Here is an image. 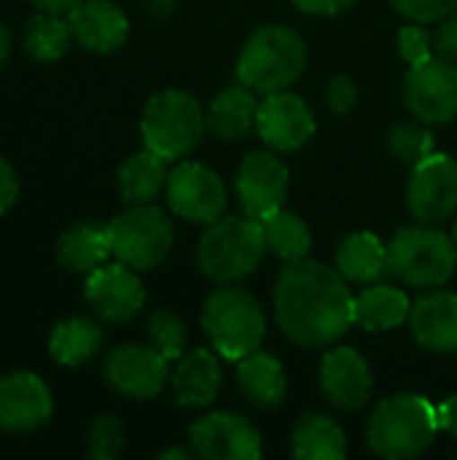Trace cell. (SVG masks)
Returning <instances> with one entry per match:
<instances>
[{"label":"cell","mask_w":457,"mask_h":460,"mask_svg":"<svg viewBox=\"0 0 457 460\" xmlns=\"http://www.w3.org/2000/svg\"><path fill=\"white\" fill-rule=\"evenodd\" d=\"M145 334H148V345L156 348L167 361H178L186 356L189 334H186V323L175 313H170V310L154 313L148 318Z\"/></svg>","instance_id":"32"},{"label":"cell","mask_w":457,"mask_h":460,"mask_svg":"<svg viewBox=\"0 0 457 460\" xmlns=\"http://www.w3.org/2000/svg\"><path fill=\"white\" fill-rule=\"evenodd\" d=\"M337 270L350 283H377L388 275V245L372 232H356L337 248Z\"/></svg>","instance_id":"25"},{"label":"cell","mask_w":457,"mask_h":460,"mask_svg":"<svg viewBox=\"0 0 457 460\" xmlns=\"http://www.w3.org/2000/svg\"><path fill=\"white\" fill-rule=\"evenodd\" d=\"M51 394L40 377L32 372H13L0 377V429L13 434H27L48 423Z\"/></svg>","instance_id":"17"},{"label":"cell","mask_w":457,"mask_h":460,"mask_svg":"<svg viewBox=\"0 0 457 460\" xmlns=\"http://www.w3.org/2000/svg\"><path fill=\"white\" fill-rule=\"evenodd\" d=\"M19 197V181L13 167L0 156V213H5Z\"/></svg>","instance_id":"39"},{"label":"cell","mask_w":457,"mask_h":460,"mask_svg":"<svg viewBox=\"0 0 457 460\" xmlns=\"http://www.w3.org/2000/svg\"><path fill=\"white\" fill-rule=\"evenodd\" d=\"M372 369L353 348H334L321 361V388L339 410H361L372 396Z\"/></svg>","instance_id":"18"},{"label":"cell","mask_w":457,"mask_h":460,"mask_svg":"<svg viewBox=\"0 0 457 460\" xmlns=\"http://www.w3.org/2000/svg\"><path fill=\"white\" fill-rule=\"evenodd\" d=\"M404 102L423 124H444L457 116V65L428 59L412 65L404 78Z\"/></svg>","instance_id":"11"},{"label":"cell","mask_w":457,"mask_h":460,"mask_svg":"<svg viewBox=\"0 0 457 460\" xmlns=\"http://www.w3.org/2000/svg\"><path fill=\"white\" fill-rule=\"evenodd\" d=\"M110 253H113V248H110L108 226H100V224H78V226H70L59 237V243H57L59 261L67 270H73V272H86L89 275L97 267H102Z\"/></svg>","instance_id":"26"},{"label":"cell","mask_w":457,"mask_h":460,"mask_svg":"<svg viewBox=\"0 0 457 460\" xmlns=\"http://www.w3.org/2000/svg\"><path fill=\"white\" fill-rule=\"evenodd\" d=\"M259 97L245 84L226 86L207 111V129L221 140H242L256 129Z\"/></svg>","instance_id":"23"},{"label":"cell","mask_w":457,"mask_h":460,"mask_svg":"<svg viewBox=\"0 0 457 460\" xmlns=\"http://www.w3.org/2000/svg\"><path fill=\"white\" fill-rule=\"evenodd\" d=\"M86 302L102 321L124 323L143 310L145 291L132 267L102 264L86 278Z\"/></svg>","instance_id":"16"},{"label":"cell","mask_w":457,"mask_h":460,"mask_svg":"<svg viewBox=\"0 0 457 460\" xmlns=\"http://www.w3.org/2000/svg\"><path fill=\"white\" fill-rule=\"evenodd\" d=\"M102 345V332L89 318H67L54 326L48 337V353L62 367H81L97 356Z\"/></svg>","instance_id":"29"},{"label":"cell","mask_w":457,"mask_h":460,"mask_svg":"<svg viewBox=\"0 0 457 460\" xmlns=\"http://www.w3.org/2000/svg\"><path fill=\"white\" fill-rule=\"evenodd\" d=\"M167 202L175 216L194 224H213L226 210V186L210 167L199 162H180L167 175Z\"/></svg>","instance_id":"9"},{"label":"cell","mask_w":457,"mask_h":460,"mask_svg":"<svg viewBox=\"0 0 457 460\" xmlns=\"http://www.w3.org/2000/svg\"><path fill=\"white\" fill-rule=\"evenodd\" d=\"M70 22L59 13H35L24 27V49L38 62H57L70 46Z\"/></svg>","instance_id":"31"},{"label":"cell","mask_w":457,"mask_h":460,"mask_svg":"<svg viewBox=\"0 0 457 460\" xmlns=\"http://www.w3.org/2000/svg\"><path fill=\"white\" fill-rule=\"evenodd\" d=\"M412 302L409 296L388 283H369L361 294L353 299V315L356 323L366 332H391L409 321Z\"/></svg>","instance_id":"22"},{"label":"cell","mask_w":457,"mask_h":460,"mask_svg":"<svg viewBox=\"0 0 457 460\" xmlns=\"http://www.w3.org/2000/svg\"><path fill=\"white\" fill-rule=\"evenodd\" d=\"M436 415H439V431H447L450 437L457 439V396L444 399L436 407Z\"/></svg>","instance_id":"41"},{"label":"cell","mask_w":457,"mask_h":460,"mask_svg":"<svg viewBox=\"0 0 457 460\" xmlns=\"http://www.w3.org/2000/svg\"><path fill=\"white\" fill-rule=\"evenodd\" d=\"M329 108L337 113V116H347L356 102H358V86L350 75H334L331 84H329Z\"/></svg>","instance_id":"37"},{"label":"cell","mask_w":457,"mask_h":460,"mask_svg":"<svg viewBox=\"0 0 457 460\" xmlns=\"http://www.w3.org/2000/svg\"><path fill=\"white\" fill-rule=\"evenodd\" d=\"M353 294L339 270L312 259L288 261L275 283V318L302 348H326L353 323Z\"/></svg>","instance_id":"1"},{"label":"cell","mask_w":457,"mask_h":460,"mask_svg":"<svg viewBox=\"0 0 457 460\" xmlns=\"http://www.w3.org/2000/svg\"><path fill=\"white\" fill-rule=\"evenodd\" d=\"M237 385L253 407L275 410L286 399L283 364L275 356L256 350L237 361Z\"/></svg>","instance_id":"24"},{"label":"cell","mask_w":457,"mask_h":460,"mask_svg":"<svg viewBox=\"0 0 457 460\" xmlns=\"http://www.w3.org/2000/svg\"><path fill=\"white\" fill-rule=\"evenodd\" d=\"M259 221H261V229H264L267 251H272L286 264L307 259V253L312 248V234H310V226L296 213L280 208V210H275V213H269V216H264Z\"/></svg>","instance_id":"30"},{"label":"cell","mask_w":457,"mask_h":460,"mask_svg":"<svg viewBox=\"0 0 457 460\" xmlns=\"http://www.w3.org/2000/svg\"><path fill=\"white\" fill-rule=\"evenodd\" d=\"M291 450L302 460H339L347 453L345 431L326 415H304L291 434Z\"/></svg>","instance_id":"28"},{"label":"cell","mask_w":457,"mask_h":460,"mask_svg":"<svg viewBox=\"0 0 457 460\" xmlns=\"http://www.w3.org/2000/svg\"><path fill=\"white\" fill-rule=\"evenodd\" d=\"M415 340L434 353H457V294L431 291L423 294L409 313Z\"/></svg>","instance_id":"20"},{"label":"cell","mask_w":457,"mask_h":460,"mask_svg":"<svg viewBox=\"0 0 457 460\" xmlns=\"http://www.w3.org/2000/svg\"><path fill=\"white\" fill-rule=\"evenodd\" d=\"M399 51L401 57L412 65H423L428 59H434V38L426 27L417 24H407L401 32H399Z\"/></svg>","instance_id":"35"},{"label":"cell","mask_w":457,"mask_h":460,"mask_svg":"<svg viewBox=\"0 0 457 460\" xmlns=\"http://www.w3.org/2000/svg\"><path fill=\"white\" fill-rule=\"evenodd\" d=\"M453 240H455V245H457V221H455V226H453Z\"/></svg>","instance_id":"46"},{"label":"cell","mask_w":457,"mask_h":460,"mask_svg":"<svg viewBox=\"0 0 457 460\" xmlns=\"http://www.w3.org/2000/svg\"><path fill=\"white\" fill-rule=\"evenodd\" d=\"M124 450V426L113 415H102L89 431V456L94 460H113Z\"/></svg>","instance_id":"34"},{"label":"cell","mask_w":457,"mask_h":460,"mask_svg":"<svg viewBox=\"0 0 457 460\" xmlns=\"http://www.w3.org/2000/svg\"><path fill=\"white\" fill-rule=\"evenodd\" d=\"M207 129V113L202 105L180 89H164L145 102L140 119V135L145 148L156 151L167 162L189 156Z\"/></svg>","instance_id":"6"},{"label":"cell","mask_w":457,"mask_h":460,"mask_svg":"<svg viewBox=\"0 0 457 460\" xmlns=\"http://www.w3.org/2000/svg\"><path fill=\"white\" fill-rule=\"evenodd\" d=\"M391 3L404 16H409L412 22H420V24L447 19L450 13L457 11V0H391Z\"/></svg>","instance_id":"36"},{"label":"cell","mask_w":457,"mask_h":460,"mask_svg":"<svg viewBox=\"0 0 457 460\" xmlns=\"http://www.w3.org/2000/svg\"><path fill=\"white\" fill-rule=\"evenodd\" d=\"M457 270L455 240L434 226L399 229L388 243V275L415 288H439Z\"/></svg>","instance_id":"7"},{"label":"cell","mask_w":457,"mask_h":460,"mask_svg":"<svg viewBox=\"0 0 457 460\" xmlns=\"http://www.w3.org/2000/svg\"><path fill=\"white\" fill-rule=\"evenodd\" d=\"M38 11H46V13H59V16H65V13H70L73 8H78L83 0H30Z\"/></svg>","instance_id":"42"},{"label":"cell","mask_w":457,"mask_h":460,"mask_svg":"<svg viewBox=\"0 0 457 460\" xmlns=\"http://www.w3.org/2000/svg\"><path fill=\"white\" fill-rule=\"evenodd\" d=\"M439 434L436 407L417 394H399L377 404L366 426V442L374 456L404 460L423 456Z\"/></svg>","instance_id":"2"},{"label":"cell","mask_w":457,"mask_h":460,"mask_svg":"<svg viewBox=\"0 0 457 460\" xmlns=\"http://www.w3.org/2000/svg\"><path fill=\"white\" fill-rule=\"evenodd\" d=\"M388 146L399 162L415 167L434 154V135L420 124H396L388 132Z\"/></svg>","instance_id":"33"},{"label":"cell","mask_w":457,"mask_h":460,"mask_svg":"<svg viewBox=\"0 0 457 460\" xmlns=\"http://www.w3.org/2000/svg\"><path fill=\"white\" fill-rule=\"evenodd\" d=\"M194 456V453H186V450H164V453H159L156 458L159 460H189Z\"/></svg>","instance_id":"45"},{"label":"cell","mask_w":457,"mask_h":460,"mask_svg":"<svg viewBox=\"0 0 457 460\" xmlns=\"http://www.w3.org/2000/svg\"><path fill=\"white\" fill-rule=\"evenodd\" d=\"M170 377V361L151 345H121L105 358V380L129 399H156Z\"/></svg>","instance_id":"12"},{"label":"cell","mask_w":457,"mask_h":460,"mask_svg":"<svg viewBox=\"0 0 457 460\" xmlns=\"http://www.w3.org/2000/svg\"><path fill=\"white\" fill-rule=\"evenodd\" d=\"M8 54H11V35H8V30L0 24V67L5 65Z\"/></svg>","instance_id":"44"},{"label":"cell","mask_w":457,"mask_h":460,"mask_svg":"<svg viewBox=\"0 0 457 460\" xmlns=\"http://www.w3.org/2000/svg\"><path fill=\"white\" fill-rule=\"evenodd\" d=\"M191 453L205 460H253L261 456V437L253 423L234 412H210L189 431Z\"/></svg>","instance_id":"13"},{"label":"cell","mask_w":457,"mask_h":460,"mask_svg":"<svg viewBox=\"0 0 457 460\" xmlns=\"http://www.w3.org/2000/svg\"><path fill=\"white\" fill-rule=\"evenodd\" d=\"M73 38L89 51L110 54L127 43L129 22L119 5L110 0H83L78 8L67 13Z\"/></svg>","instance_id":"19"},{"label":"cell","mask_w":457,"mask_h":460,"mask_svg":"<svg viewBox=\"0 0 457 460\" xmlns=\"http://www.w3.org/2000/svg\"><path fill=\"white\" fill-rule=\"evenodd\" d=\"M221 383H224V375H221L218 358L210 350L199 348L178 358V367L172 375V391L180 407L199 410V407L213 404L221 391Z\"/></svg>","instance_id":"21"},{"label":"cell","mask_w":457,"mask_h":460,"mask_svg":"<svg viewBox=\"0 0 457 460\" xmlns=\"http://www.w3.org/2000/svg\"><path fill=\"white\" fill-rule=\"evenodd\" d=\"M407 205L420 224H439L457 213V162L447 154H431L412 167Z\"/></svg>","instance_id":"10"},{"label":"cell","mask_w":457,"mask_h":460,"mask_svg":"<svg viewBox=\"0 0 457 460\" xmlns=\"http://www.w3.org/2000/svg\"><path fill=\"white\" fill-rule=\"evenodd\" d=\"M267 253V240L261 221L253 216H221L218 221L207 224L199 248L197 261L202 272L215 283H237L256 272Z\"/></svg>","instance_id":"5"},{"label":"cell","mask_w":457,"mask_h":460,"mask_svg":"<svg viewBox=\"0 0 457 460\" xmlns=\"http://www.w3.org/2000/svg\"><path fill=\"white\" fill-rule=\"evenodd\" d=\"M256 132L275 151H299L315 135V116L299 94L272 92L259 102Z\"/></svg>","instance_id":"14"},{"label":"cell","mask_w":457,"mask_h":460,"mask_svg":"<svg viewBox=\"0 0 457 460\" xmlns=\"http://www.w3.org/2000/svg\"><path fill=\"white\" fill-rule=\"evenodd\" d=\"M304 65V38L286 24H267L245 40L237 59V78L256 94H272L296 84Z\"/></svg>","instance_id":"3"},{"label":"cell","mask_w":457,"mask_h":460,"mask_svg":"<svg viewBox=\"0 0 457 460\" xmlns=\"http://www.w3.org/2000/svg\"><path fill=\"white\" fill-rule=\"evenodd\" d=\"M143 3H145L148 11L156 13V16H167V13H172V8L178 5V0H143Z\"/></svg>","instance_id":"43"},{"label":"cell","mask_w":457,"mask_h":460,"mask_svg":"<svg viewBox=\"0 0 457 460\" xmlns=\"http://www.w3.org/2000/svg\"><path fill=\"white\" fill-rule=\"evenodd\" d=\"M167 159L151 148L132 154L119 170V191L129 205H145L167 186Z\"/></svg>","instance_id":"27"},{"label":"cell","mask_w":457,"mask_h":460,"mask_svg":"<svg viewBox=\"0 0 457 460\" xmlns=\"http://www.w3.org/2000/svg\"><path fill=\"white\" fill-rule=\"evenodd\" d=\"M234 189L242 210L253 218H264L280 210L288 197V167L269 151H253L242 159Z\"/></svg>","instance_id":"15"},{"label":"cell","mask_w":457,"mask_h":460,"mask_svg":"<svg viewBox=\"0 0 457 460\" xmlns=\"http://www.w3.org/2000/svg\"><path fill=\"white\" fill-rule=\"evenodd\" d=\"M202 329L221 358L240 361L261 350L267 337V315L250 291L224 283V288H215L205 302Z\"/></svg>","instance_id":"4"},{"label":"cell","mask_w":457,"mask_h":460,"mask_svg":"<svg viewBox=\"0 0 457 460\" xmlns=\"http://www.w3.org/2000/svg\"><path fill=\"white\" fill-rule=\"evenodd\" d=\"M436 51L442 59L457 65V11L442 22L439 32H436Z\"/></svg>","instance_id":"38"},{"label":"cell","mask_w":457,"mask_h":460,"mask_svg":"<svg viewBox=\"0 0 457 460\" xmlns=\"http://www.w3.org/2000/svg\"><path fill=\"white\" fill-rule=\"evenodd\" d=\"M356 3L358 0H294L296 8H302L304 13H315V16H334V13L353 8Z\"/></svg>","instance_id":"40"},{"label":"cell","mask_w":457,"mask_h":460,"mask_svg":"<svg viewBox=\"0 0 457 460\" xmlns=\"http://www.w3.org/2000/svg\"><path fill=\"white\" fill-rule=\"evenodd\" d=\"M113 256L132 270L159 267L175 243V232L164 210L154 205H132L108 224Z\"/></svg>","instance_id":"8"}]
</instances>
